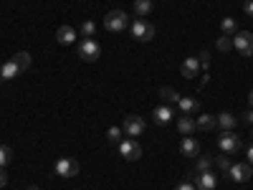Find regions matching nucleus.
<instances>
[{
    "label": "nucleus",
    "mask_w": 253,
    "mask_h": 190,
    "mask_svg": "<svg viewBox=\"0 0 253 190\" xmlns=\"http://www.w3.org/2000/svg\"><path fill=\"white\" fill-rule=\"evenodd\" d=\"M251 130H253V127H251Z\"/></svg>",
    "instance_id": "4c0bfd02"
},
{
    "label": "nucleus",
    "mask_w": 253,
    "mask_h": 190,
    "mask_svg": "<svg viewBox=\"0 0 253 190\" xmlns=\"http://www.w3.org/2000/svg\"><path fill=\"white\" fill-rule=\"evenodd\" d=\"M213 167V157H198V165H195V173H208Z\"/></svg>",
    "instance_id": "393cba45"
},
{
    "label": "nucleus",
    "mask_w": 253,
    "mask_h": 190,
    "mask_svg": "<svg viewBox=\"0 0 253 190\" xmlns=\"http://www.w3.org/2000/svg\"><path fill=\"white\" fill-rule=\"evenodd\" d=\"M122 130H124V135L126 137H139L142 132H144V119L139 117V114H126L124 117V124H122Z\"/></svg>",
    "instance_id": "423d86ee"
},
{
    "label": "nucleus",
    "mask_w": 253,
    "mask_h": 190,
    "mask_svg": "<svg viewBox=\"0 0 253 190\" xmlns=\"http://www.w3.org/2000/svg\"><path fill=\"white\" fill-rule=\"evenodd\" d=\"M236 124H238V119L230 114V112H223V114H218V127L223 132H233L236 130Z\"/></svg>",
    "instance_id": "f3484780"
},
{
    "label": "nucleus",
    "mask_w": 253,
    "mask_h": 190,
    "mask_svg": "<svg viewBox=\"0 0 253 190\" xmlns=\"http://www.w3.org/2000/svg\"><path fill=\"white\" fill-rule=\"evenodd\" d=\"M233 48L241 56H253V33L251 31H238L233 36Z\"/></svg>",
    "instance_id": "39448f33"
},
{
    "label": "nucleus",
    "mask_w": 253,
    "mask_h": 190,
    "mask_svg": "<svg viewBox=\"0 0 253 190\" xmlns=\"http://www.w3.org/2000/svg\"><path fill=\"white\" fill-rule=\"evenodd\" d=\"M13 61L18 63V69H20V71H26V69L31 66V53H28V51H18V53L13 56Z\"/></svg>",
    "instance_id": "4be33fe9"
},
{
    "label": "nucleus",
    "mask_w": 253,
    "mask_h": 190,
    "mask_svg": "<svg viewBox=\"0 0 253 190\" xmlns=\"http://www.w3.org/2000/svg\"><path fill=\"white\" fill-rule=\"evenodd\" d=\"M152 117H155V122H157V124H167V122H170V119L175 117V112H172L170 104H162V107H157V109H155V114H152Z\"/></svg>",
    "instance_id": "dca6fc26"
},
{
    "label": "nucleus",
    "mask_w": 253,
    "mask_h": 190,
    "mask_svg": "<svg viewBox=\"0 0 253 190\" xmlns=\"http://www.w3.org/2000/svg\"><path fill=\"white\" fill-rule=\"evenodd\" d=\"M187 180L195 183L198 190H215V185H218V178L210 173V170H208V173H190Z\"/></svg>",
    "instance_id": "0eeeda50"
},
{
    "label": "nucleus",
    "mask_w": 253,
    "mask_h": 190,
    "mask_svg": "<svg viewBox=\"0 0 253 190\" xmlns=\"http://www.w3.org/2000/svg\"><path fill=\"white\" fill-rule=\"evenodd\" d=\"M180 71H182V76H185V79H193V76H198V71H200V63H198V58H195V56H187V58L182 61Z\"/></svg>",
    "instance_id": "ddd939ff"
},
{
    "label": "nucleus",
    "mask_w": 253,
    "mask_h": 190,
    "mask_svg": "<svg viewBox=\"0 0 253 190\" xmlns=\"http://www.w3.org/2000/svg\"><path fill=\"white\" fill-rule=\"evenodd\" d=\"M198 63H200V69H208L210 66V53L208 51H200L198 53Z\"/></svg>",
    "instance_id": "c756f323"
},
{
    "label": "nucleus",
    "mask_w": 253,
    "mask_h": 190,
    "mask_svg": "<svg viewBox=\"0 0 253 190\" xmlns=\"http://www.w3.org/2000/svg\"><path fill=\"white\" fill-rule=\"evenodd\" d=\"M195 124H198V130L208 132V130H213V127L218 124V117H215V114H200V117L195 119Z\"/></svg>",
    "instance_id": "6ab92c4d"
},
{
    "label": "nucleus",
    "mask_w": 253,
    "mask_h": 190,
    "mask_svg": "<svg viewBox=\"0 0 253 190\" xmlns=\"http://www.w3.org/2000/svg\"><path fill=\"white\" fill-rule=\"evenodd\" d=\"M175 190H198V188H195V183H190V180H185V183H180V185H177Z\"/></svg>",
    "instance_id": "7c9ffc66"
},
{
    "label": "nucleus",
    "mask_w": 253,
    "mask_h": 190,
    "mask_svg": "<svg viewBox=\"0 0 253 190\" xmlns=\"http://www.w3.org/2000/svg\"><path fill=\"white\" fill-rule=\"evenodd\" d=\"M126 26H129V18H126L124 10H112L104 15V28L109 33H122V31H126Z\"/></svg>",
    "instance_id": "f03ea898"
},
{
    "label": "nucleus",
    "mask_w": 253,
    "mask_h": 190,
    "mask_svg": "<svg viewBox=\"0 0 253 190\" xmlns=\"http://www.w3.org/2000/svg\"><path fill=\"white\" fill-rule=\"evenodd\" d=\"M218 147H220V152H225V155H236L243 147V142H241V137L236 132H223L218 137Z\"/></svg>",
    "instance_id": "20e7f679"
},
{
    "label": "nucleus",
    "mask_w": 253,
    "mask_h": 190,
    "mask_svg": "<svg viewBox=\"0 0 253 190\" xmlns=\"http://www.w3.org/2000/svg\"><path fill=\"white\" fill-rule=\"evenodd\" d=\"M8 183V173H5V167H0V188H5Z\"/></svg>",
    "instance_id": "2f4dec72"
},
{
    "label": "nucleus",
    "mask_w": 253,
    "mask_h": 190,
    "mask_svg": "<svg viewBox=\"0 0 253 190\" xmlns=\"http://www.w3.org/2000/svg\"><path fill=\"white\" fill-rule=\"evenodd\" d=\"M230 180H236V183H246L253 178V165L251 162H233L230 165V170H228Z\"/></svg>",
    "instance_id": "1a4fd4ad"
},
{
    "label": "nucleus",
    "mask_w": 253,
    "mask_h": 190,
    "mask_svg": "<svg viewBox=\"0 0 253 190\" xmlns=\"http://www.w3.org/2000/svg\"><path fill=\"white\" fill-rule=\"evenodd\" d=\"M246 155H248V162H251V165H253V144H251V147H248V152H246Z\"/></svg>",
    "instance_id": "f704fd0d"
},
{
    "label": "nucleus",
    "mask_w": 253,
    "mask_h": 190,
    "mask_svg": "<svg viewBox=\"0 0 253 190\" xmlns=\"http://www.w3.org/2000/svg\"><path fill=\"white\" fill-rule=\"evenodd\" d=\"M119 152H122V157H126L129 162H134V160L142 157V144H139L137 140H132V137H126V140L119 142Z\"/></svg>",
    "instance_id": "6e6552de"
},
{
    "label": "nucleus",
    "mask_w": 253,
    "mask_h": 190,
    "mask_svg": "<svg viewBox=\"0 0 253 190\" xmlns=\"http://www.w3.org/2000/svg\"><path fill=\"white\" fill-rule=\"evenodd\" d=\"M198 130V124H195V119L193 117H187V114H182L180 119H177V132L182 135V137H190Z\"/></svg>",
    "instance_id": "4468645a"
},
{
    "label": "nucleus",
    "mask_w": 253,
    "mask_h": 190,
    "mask_svg": "<svg viewBox=\"0 0 253 190\" xmlns=\"http://www.w3.org/2000/svg\"><path fill=\"white\" fill-rule=\"evenodd\" d=\"M10 160H13V150L8 144H0V167H5Z\"/></svg>",
    "instance_id": "b1692460"
},
{
    "label": "nucleus",
    "mask_w": 253,
    "mask_h": 190,
    "mask_svg": "<svg viewBox=\"0 0 253 190\" xmlns=\"http://www.w3.org/2000/svg\"><path fill=\"white\" fill-rule=\"evenodd\" d=\"M101 56V46H99V41H94V38H84L81 44H79V58L81 61H96Z\"/></svg>",
    "instance_id": "7ed1b4c3"
},
{
    "label": "nucleus",
    "mask_w": 253,
    "mask_h": 190,
    "mask_svg": "<svg viewBox=\"0 0 253 190\" xmlns=\"http://www.w3.org/2000/svg\"><path fill=\"white\" fill-rule=\"evenodd\" d=\"M220 33L223 36H236L238 33V23H236L233 18H223L220 20Z\"/></svg>",
    "instance_id": "aec40b11"
},
{
    "label": "nucleus",
    "mask_w": 253,
    "mask_h": 190,
    "mask_svg": "<svg viewBox=\"0 0 253 190\" xmlns=\"http://www.w3.org/2000/svg\"><path fill=\"white\" fill-rule=\"evenodd\" d=\"M56 41H58L61 46H69V44H74V41H76V31L71 26H61L56 31Z\"/></svg>",
    "instance_id": "2eb2a0df"
},
{
    "label": "nucleus",
    "mask_w": 253,
    "mask_h": 190,
    "mask_svg": "<svg viewBox=\"0 0 253 190\" xmlns=\"http://www.w3.org/2000/svg\"><path fill=\"white\" fill-rule=\"evenodd\" d=\"M94 31H96V23H94V20H84V23H81V36H84V38H91Z\"/></svg>",
    "instance_id": "bb28decb"
},
{
    "label": "nucleus",
    "mask_w": 253,
    "mask_h": 190,
    "mask_svg": "<svg viewBox=\"0 0 253 190\" xmlns=\"http://www.w3.org/2000/svg\"><path fill=\"white\" fill-rule=\"evenodd\" d=\"M129 33H132L134 41H142V44H147V41L155 38V26L147 23L144 18H134L132 23H129Z\"/></svg>",
    "instance_id": "f257e3e1"
},
{
    "label": "nucleus",
    "mask_w": 253,
    "mask_h": 190,
    "mask_svg": "<svg viewBox=\"0 0 253 190\" xmlns=\"http://www.w3.org/2000/svg\"><path fill=\"white\" fill-rule=\"evenodd\" d=\"M215 46H218V51H223V53H228L230 48H233V41H230L228 36H220V38H218V44H215Z\"/></svg>",
    "instance_id": "c85d7f7f"
},
{
    "label": "nucleus",
    "mask_w": 253,
    "mask_h": 190,
    "mask_svg": "<svg viewBox=\"0 0 253 190\" xmlns=\"http://www.w3.org/2000/svg\"><path fill=\"white\" fill-rule=\"evenodd\" d=\"M134 13L142 15H150L152 13V0H134Z\"/></svg>",
    "instance_id": "5701e85b"
},
{
    "label": "nucleus",
    "mask_w": 253,
    "mask_h": 190,
    "mask_svg": "<svg viewBox=\"0 0 253 190\" xmlns=\"http://www.w3.org/2000/svg\"><path fill=\"white\" fill-rule=\"evenodd\" d=\"M79 173V162L74 157H58L56 160V175L58 178H74Z\"/></svg>",
    "instance_id": "9d476101"
},
{
    "label": "nucleus",
    "mask_w": 253,
    "mask_h": 190,
    "mask_svg": "<svg viewBox=\"0 0 253 190\" xmlns=\"http://www.w3.org/2000/svg\"><path fill=\"white\" fill-rule=\"evenodd\" d=\"M243 10H246V13L253 18V0H246V3H243Z\"/></svg>",
    "instance_id": "72a5a7b5"
},
{
    "label": "nucleus",
    "mask_w": 253,
    "mask_h": 190,
    "mask_svg": "<svg viewBox=\"0 0 253 190\" xmlns=\"http://www.w3.org/2000/svg\"><path fill=\"white\" fill-rule=\"evenodd\" d=\"M177 107H180V112H182V114L193 117V114H198V112H200V101H198L195 96H180Z\"/></svg>",
    "instance_id": "f8f14e48"
},
{
    "label": "nucleus",
    "mask_w": 253,
    "mask_h": 190,
    "mask_svg": "<svg viewBox=\"0 0 253 190\" xmlns=\"http://www.w3.org/2000/svg\"><path fill=\"white\" fill-rule=\"evenodd\" d=\"M243 122H246L248 127H253V109H248V112L243 114Z\"/></svg>",
    "instance_id": "473e14b6"
},
{
    "label": "nucleus",
    "mask_w": 253,
    "mask_h": 190,
    "mask_svg": "<svg viewBox=\"0 0 253 190\" xmlns=\"http://www.w3.org/2000/svg\"><path fill=\"white\" fill-rule=\"evenodd\" d=\"M213 162H215V165L220 167V170H223V173H228V170H230V165H233V162H230V157H228L225 152H223V155H218V157H215Z\"/></svg>",
    "instance_id": "cd10ccee"
},
{
    "label": "nucleus",
    "mask_w": 253,
    "mask_h": 190,
    "mask_svg": "<svg viewBox=\"0 0 253 190\" xmlns=\"http://www.w3.org/2000/svg\"><path fill=\"white\" fill-rule=\"evenodd\" d=\"M248 101H251V107H253V92H251V94H248Z\"/></svg>",
    "instance_id": "c9c22d12"
},
{
    "label": "nucleus",
    "mask_w": 253,
    "mask_h": 190,
    "mask_svg": "<svg viewBox=\"0 0 253 190\" xmlns=\"http://www.w3.org/2000/svg\"><path fill=\"white\" fill-rule=\"evenodd\" d=\"M160 96H162L165 104H177V101H180V94H177L175 89H170V87H162V89H160Z\"/></svg>",
    "instance_id": "412c9836"
},
{
    "label": "nucleus",
    "mask_w": 253,
    "mask_h": 190,
    "mask_svg": "<svg viewBox=\"0 0 253 190\" xmlns=\"http://www.w3.org/2000/svg\"><path fill=\"white\" fill-rule=\"evenodd\" d=\"M180 152H182L185 157H198V155H200V142H198L193 135H190V137H182Z\"/></svg>",
    "instance_id": "9b49d317"
},
{
    "label": "nucleus",
    "mask_w": 253,
    "mask_h": 190,
    "mask_svg": "<svg viewBox=\"0 0 253 190\" xmlns=\"http://www.w3.org/2000/svg\"><path fill=\"white\" fill-rule=\"evenodd\" d=\"M20 74H23V71H20L18 69V63L10 58L8 63H3V66H0V76H3L5 81H10V79H15V76H20Z\"/></svg>",
    "instance_id": "a211bd4d"
},
{
    "label": "nucleus",
    "mask_w": 253,
    "mask_h": 190,
    "mask_svg": "<svg viewBox=\"0 0 253 190\" xmlns=\"http://www.w3.org/2000/svg\"><path fill=\"white\" fill-rule=\"evenodd\" d=\"M122 135H124V130H122V127H109L107 140H109V142H114V144H119V142H122Z\"/></svg>",
    "instance_id": "a878e982"
},
{
    "label": "nucleus",
    "mask_w": 253,
    "mask_h": 190,
    "mask_svg": "<svg viewBox=\"0 0 253 190\" xmlns=\"http://www.w3.org/2000/svg\"><path fill=\"white\" fill-rule=\"evenodd\" d=\"M28 190H38V188H36V185H31V188H28Z\"/></svg>",
    "instance_id": "e433bc0d"
}]
</instances>
